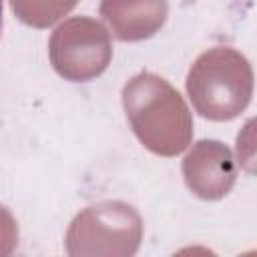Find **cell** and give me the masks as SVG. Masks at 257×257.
Here are the masks:
<instances>
[{"mask_svg": "<svg viewBox=\"0 0 257 257\" xmlns=\"http://www.w3.org/2000/svg\"><path fill=\"white\" fill-rule=\"evenodd\" d=\"M48 58L64 80L88 82L100 76L112 60L110 32L96 18L72 16L52 30Z\"/></svg>", "mask_w": 257, "mask_h": 257, "instance_id": "obj_4", "label": "cell"}, {"mask_svg": "<svg viewBox=\"0 0 257 257\" xmlns=\"http://www.w3.org/2000/svg\"><path fill=\"white\" fill-rule=\"evenodd\" d=\"M143 217L124 201L84 207L70 221L64 249L70 257H131L143 241Z\"/></svg>", "mask_w": 257, "mask_h": 257, "instance_id": "obj_3", "label": "cell"}, {"mask_svg": "<svg viewBox=\"0 0 257 257\" xmlns=\"http://www.w3.org/2000/svg\"><path fill=\"white\" fill-rule=\"evenodd\" d=\"M183 179L189 191L203 201H219L237 181V163L231 149L215 139L197 141L185 155Z\"/></svg>", "mask_w": 257, "mask_h": 257, "instance_id": "obj_5", "label": "cell"}, {"mask_svg": "<svg viewBox=\"0 0 257 257\" xmlns=\"http://www.w3.org/2000/svg\"><path fill=\"white\" fill-rule=\"evenodd\" d=\"M122 108L139 143L159 155L177 157L193 141V114L181 92L155 72H139L122 86Z\"/></svg>", "mask_w": 257, "mask_h": 257, "instance_id": "obj_1", "label": "cell"}, {"mask_svg": "<svg viewBox=\"0 0 257 257\" xmlns=\"http://www.w3.org/2000/svg\"><path fill=\"white\" fill-rule=\"evenodd\" d=\"M18 245V225L12 213L0 205V257L10 255Z\"/></svg>", "mask_w": 257, "mask_h": 257, "instance_id": "obj_8", "label": "cell"}, {"mask_svg": "<svg viewBox=\"0 0 257 257\" xmlns=\"http://www.w3.org/2000/svg\"><path fill=\"white\" fill-rule=\"evenodd\" d=\"M187 94L193 108L209 120L237 118L253 96V68L245 54L231 46H213L189 68Z\"/></svg>", "mask_w": 257, "mask_h": 257, "instance_id": "obj_2", "label": "cell"}, {"mask_svg": "<svg viewBox=\"0 0 257 257\" xmlns=\"http://www.w3.org/2000/svg\"><path fill=\"white\" fill-rule=\"evenodd\" d=\"M0 32H2V0H0Z\"/></svg>", "mask_w": 257, "mask_h": 257, "instance_id": "obj_9", "label": "cell"}, {"mask_svg": "<svg viewBox=\"0 0 257 257\" xmlns=\"http://www.w3.org/2000/svg\"><path fill=\"white\" fill-rule=\"evenodd\" d=\"M112 36L120 42H139L155 36L169 18L167 0H100L98 8Z\"/></svg>", "mask_w": 257, "mask_h": 257, "instance_id": "obj_6", "label": "cell"}, {"mask_svg": "<svg viewBox=\"0 0 257 257\" xmlns=\"http://www.w3.org/2000/svg\"><path fill=\"white\" fill-rule=\"evenodd\" d=\"M20 22L32 28H48L74 10L78 0H8Z\"/></svg>", "mask_w": 257, "mask_h": 257, "instance_id": "obj_7", "label": "cell"}]
</instances>
